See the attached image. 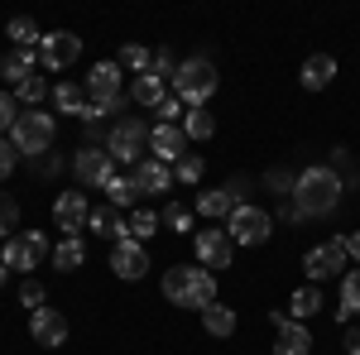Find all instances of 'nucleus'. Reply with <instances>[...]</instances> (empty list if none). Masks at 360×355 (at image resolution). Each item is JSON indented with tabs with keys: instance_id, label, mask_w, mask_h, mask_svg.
<instances>
[{
	"instance_id": "nucleus-1",
	"label": "nucleus",
	"mask_w": 360,
	"mask_h": 355,
	"mask_svg": "<svg viewBox=\"0 0 360 355\" xmlns=\"http://www.w3.org/2000/svg\"><path fill=\"white\" fill-rule=\"evenodd\" d=\"M293 202L303 217H327L341 207V173L336 168H303L298 173V188H293Z\"/></svg>"
},
{
	"instance_id": "nucleus-2",
	"label": "nucleus",
	"mask_w": 360,
	"mask_h": 355,
	"mask_svg": "<svg viewBox=\"0 0 360 355\" xmlns=\"http://www.w3.org/2000/svg\"><path fill=\"white\" fill-rule=\"evenodd\" d=\"M164 298L173 307H212L217 302V278L212 269H193V264H173L164 273Z\"/></svg>"
},
{
	"instance_id": "nucleus-3",
	"label": "nucleus",
	"mask_w": 360,
	"mask_h": 355,
	"mask_svg": "<svg viewBox=\"0 0 360 355\" xmlns=\"http://www.w3.org/2000/svg\"><path fill=\"white\" fill-rule=\"evenodd\" d=\"M212 91H217V67H212L207 58L178 63V72H173V96H178L188 110H202L207 101H212Z\"/></svg>"
},
{
	"instance_id": "nucleus-4",
	"label": "nucleus",
	"mask_w": 360,
	"mask_h": 355,
	"mask_svg": "<svg viewBox=\"0 0 360 355\" xmlns=\"http://www.w3.org/2000/svg\"><path fill=\"white\" fill-rule=\"evenodd\" d=\"M53 135H58V120L49 110H25V115L15 120V130H10V144H15V154L44 159V154L53 149Z\"/></svg>"
},
{
	"instance_id": "nucleus-5",
	"label": "nucleus",
	"mask_w": 360,
	"mask_h": 355,
	"mask_svg": "<svg viewBox=\"0 0 360 355\" xmlns=\"http://www.w3.org/2000/svg\"><path fill=\"white\" fill-rule=\"evenodd\" d=\"M269 231H274V217L269 212H259V207H236L231 221H226V235L236 240V245H264L269 240Z\"/></svg>"
},
{
	"instance_id": "nucleus-6",
	"label": "nucleus",
	"mask_w": 360,
	"mask_h": 355,
	"mask_svg": "<svg viewBox=\"0 0 360 355\" xmlns=\"http://www.w3.org/2000/svg\"><path fill=\"white\" fill-rule=\"evenodd\" d=\"M144 144H149V125H139L135 115H130V120H120L111 135H106V154H111L115 164L135 168L139 159H144Z\"/></svg>"
},
{
	"instance_id": "nucleus-7",
	"label": "nucleus",
	"mask_w": 360,
	"mask_h": 355,
	"mask_svg": "<svg viewBox=\"0 0 360 355\" xmlns=\"http://www.w3.org/2000/svg\"><path fill=\"white\" fill-rule=\"evenodd\" d=\"M49 235L44 231H20L15 240H5V254H0V264L5 269H39L44 259H49Z\"/></svg>"
},
{
	"instance_id": "nucleus-8",
	"label": "nucleus",
	"mask_w": 360,
	"mask_h": 355,
	"mask_svg": "<svg viewBox=\"0 0 360 355\" xmlns=\"http://www.w3.org/2000/svg\"><path fill=\"white\" fill-rule=\"evenodd\" d=\"M39 58H44L49 72H63V67H72V63L82 58V39H77L72 29H53V34L39 39Z\"/></svg>"
},
{
	"instance_id": "nucleus-9",
	"label": "nucleus",
	"mask_w": 360,
	"mask_h": 355,
	"mask_svg": "<svg viewBox=\"0 0 360 355\" xmlns=\"http://www.w3.org/2000/svg\"><path fill=\"white\" fill-rule=\"evenodd\" d=\"M72 173H77L82 188H106V178L115 173V159L106 154V149L86 144V149H77V159H72Z\"/></svg>"
},
{
	"instance_id": "nucleus-10",
	"label": "nucleus",
	"mask_w": 360,
	"mask_h": 355,
	"mask_svg": "<svg viewBox=\"0 0 360 355\" xmlns=\"http://www.w3.org/2000/svg\"><path fill=\"white\" fill-rule=\"evenodd\" d=\"M341 269H346V240H327V245L307 250V259H303V273L312 283H322V278H332Z\"/></svg>"
},
{
	"instance_id": "nucleus-11",
	"label": "nucleus",
	"mask_w": 360,
	"mask_h": 355,
	"mask_svg": "<svg viewBox=\"0 0 360 355\" xmlns=\"http://www.w3.org/2000/svg\"><path fill=\"white\" fill-rule=\"evenodd\" d=\"M130 188H135V197H159V192L173 188V168L159 164V159H139L130 168Z\"/></svg>"
},
{
	"instance_id": "nucleus-12",
	"label": "nucleus",
	"mask_w": 360,
	"mask_h": 355,
	"mask_svg": "<svg viewBox=\"0 0 360 355\" xmlns=\"http://www.w3.org/2000/svg\"><path fill=\"white\" fill-rule=\"evenodd\" d=\"M149 154L159 159V164H178L183 154H188V135H183V125H154L149 130Z\"/></svg>"
},
{
	"instance_id": "nucleus-13",
	"label": "nucleus",
	"mask_w": 360,
	"mask_h": 355,
	"mask_svg": "<svg viewBox=\"0 0 360 355\" xmlns=\"http://www.w3.org/2000/svg\"><path fill=\"white\" fill-rule=\"evenodd\" d=\"M29 336H34L39 346H49V351H58V346L68 341V317H63L58 307H39V312L29 317Z\"/></svg>"
},
{
	"instance_id": "nucleus-14",
	"label": "nucleus",
	"mask_w": 360,
	"mask_h": 355,
	"mask_svg": "<svg viewBox=\"0 0 360 355\" xmlns=\"http://www.w3.org/2000/svg\"><path fill=\"white\" fill-rule=\"evenodd\" d=\"M269 322L278 327V341H274V355H307L312 351V331L283 312H269Z\"/></svg>"
},
{
	"instance_id": "nucleus-15",
	"label": "nucleus",
	"mask_w": 360,
	"mask_h": 355,
	"mask_svg": "<svg viewBox=\"0 0 360 355\" xmlns=\"http://www.w3.org/2000/svg\"><path fill=\"white\" fill-rule=\"evenodd\" d=\"M111 269H115V278H144L149 273V250L139 245V240H115V250H111Z\"/></svg>"
},
{
	"instance_id": "nucleus-16",
	"label": "nucleus",
	"mask_w": 360,
	"mask_h": 355,
	"mask_svg": "<svg viewBox=\"0 0 360 355\" xmlns=\"http://www.w3.org/2000/svg\"><path fill=\"white\" fill-rule=\"evenodd\" d=\"M86 96H91V106H111L120 96V63H96L86 72Z\"/></svg>"
},
{
	"instance_id": "nucleus-17",
	"label": "nucleus",
	"mask_w": 360,
	"mask_h": 355,
	"mask_svg": "<svg viewBox=\"0 0 360 355\" xmlns=\"http://www.w3.org/2000/svg\"><path fill=\"white\" fill-rule=\"evenodd\" d=\"M86 217H91V207H86L82 192H58V202H53V221H58V231L77 235V231H86Z\"/></svg>"
},
{
	"instance_id": "nucleus-18",
	"label": "nucleus",
	"mask_w": 360,
	"mask_h": 355,
	"mask_svg": "<svg viewBox=\"0 0 360 355\" xmlns=\"http://www.w3.org/2000/svg\"><path fill=\"white\" fill-rule=\"evenodd\" d=\"M231 254H236V240H231L226 231H197V259H202L207 269H226Z\"/></svg>"
},
{
	"instance_id": "nucleus-19",
	"label": "nucleus",
	"mask_w": 360,
	"mask_h": 355,
	"mask_svg": "<svg viewBox=\"0 0 360 355\" xmlns=\"http://www.w3.org/2000/svg\"><path fill=\"white\" fill-rule=\"evenodd\" d=\"M240 207V197L231 188H212V192H197V217H207V221H231V212Z\"/></svg>"
},
{
	"instance_id": "nucleus-20",
	"label": "nucleus",
	"mask_w": 360,
	"mask_h": 355,
	"mask_svg": "<svg viewBox=\"0 0 360 355\" xmlns=\"http://www.w3.org/2000/svg\"><path fill=\"white\" fill-rule=\"evenodd\" d=\"M86 231H91V235H115V240H130V231H125V221L115 217V207H91Z\"/></svg>"
},
{
	"instance_id": "nucleus-21",
	"label": "nucleus",
	"mask_w": 360,
	"mask_h": 355,
	"mask_svg": "<svg viewBox=\"0 0 360 355\" xmlns=\"http://www.w3.org/2000/svg\"><path fill=\"white\" fill-rule=\"evenodd\" d=\"M332 77H336V58L332 53H317V58H307V63H303V86H307V91H322Z\"/></svg>"
},
{
	"instance_id": "nucleus-22",
	"label": "nucleus",
	"mask_w": 360,
	"mask_h": 355,
	"mask_svg": "<svg viewBox=\"0 0 360 355\" xmlns=\"http://www.w3.org/2000/svg\"><path fill=\"white\" fill-rule=\"evenodd\" d=\"M130 96H135L139 106H154V110H159V106L168 101V82L149 77V72H139V77H135V86H130Z\"/></svg>"
},
{
	"instance_id": "nucleus-23",
	"label": "nucleus",
	"mask_w": 360,
	"mask_h": 355,
	"mask_svg": "<svg viewBox=\"0 0 360 355\" xmlns=\"http://www.w3.org/2000/svg\"><path fill=\"white\" fill-rule=\"evenodd\" d=\"M317 312H322V288H317V283H307V288H298V293L288 298V317H293V322L317 317Z\"/></svg>"
},
{
	"instance_id": "nucleus-24",
	"label": "nucleus",
	"mask_w": 360,
	"mask_h": 355,
	"mask_svg": "<svg viewBox=\"0 0 360 355\" xmlns=\"http://www.w3.org/2000/svg\"><path fill=\"white\" fill-rule=\"evenodd\" d=\"M53 106L63 110V115H82V110H86V86L58 82V86H53Z\"/></svg>"
},
{
	"instance_id": "nucleus-25",
	"label": "nucleus",
	"mask_w": 360,
	"mask_h": 355,
	"mask_svg": "<svg viewBox=\"0 0 360 355\" xmlns=\"http://www.w3.org/2000/svg\"><path fill=\"white\" fill-rule=\"evenodd\" d=\"M202 327H207V336H231L236 331V312L212 302V307H202Z\"/></svg>"
},
{
	"instance_id": "nucleus-26",
	"label": "nucleus",
	"mask_w": 360,
	"mask_h": 355,
	"mask_svg": "<svg viewBox=\"0 0 360 355\" xmlns=\"http://www.w3.org/2000/svg\"><path fill=\"white\" fill-rule=\"evenodd\" d=\"M360 312V269H351L341 278V307H336V317L346 322V317H356Z\"/></svg>"
},
{
	"instance_id": "nucleus-27",
	"label": "nucleus",
	"mask_w": 360,
	"mask_h": 355,
	"mask_svg": "<svg viewBox=\"0 0 360 355\" xmlns=\"http://www.w3.org/2000/svg\"><path fill=\"white\" fill-rule=\"evenodd\" d=\"M5 34L15 39V49H39V39H44V34L34 29V20H29V15H15V20L5 25Z\"/></svg>"
},
{
	"instance_id": "nucleus-28",
	"label": "nucleus",
	"mask_w": 360,
	"mask_h": 355,
	"mask_svg": "<svg viewBox=\"0 0 360 355\" xmlns=\"http://www.w3.org/2000/svg\"><path fill=\"white\" fill-rule=\"evenodd\" d=\"M86 259V250H82V240H77V235H68V240H63V245H53V269H77V264H82Z\"/></svg>"
},
{
	"instance_id": "nucleus-29",
	"label": "nucleus",
	"mask_w": 360,
	"mask_h": 355,
	"mask_svg": "<svg viewBox=\"0 0 360 355\" xmlns=\"http://www.w3.org/2000/svg\"><path fill=\"white\" fill-rule=\"evenodd\" d=\"M183 135H188V139H212V135H217V120L207 115V106L183 115Z\"/></svg>"
},
{
	"instance_id": "nucleus-30",
	"label": "nucleus",
	"mask_w": 360,
	"mask_h": 355,
	"mask_svg": "<svg viewBox=\"0 0 360 355\" xmlns=\"http://www.w3.org/2000/svg\"><path fill=\"white\" fill-rule=\"evenodd\" d=\"M159 226H164V221H159V212H135V217L125 221V231H130V240H139V245H144L149 235H159Z\"/></svg>"
},
{
	"instance_id": "nucleus-31",
	"label": "nucleus",
	"mask_w": 360,
	"mask_h": 355,
	"mask_svg": "<svg viewBox=\"0 0 360 355\" xmlns=\"http://www.w3.org/2000/svg\"><path fill=\"white\" fill-rule=\"evenodd\" d=\"M15 226H20V207H15L10 192H0V240H15V235H20Z\"/></svg>"
},
{
	"instance_id": "nucleus-32",
	"label": "nucleus",
	"mask_w": 360,
	"mask_h": 355,
	"mask_svg": "<svg viewBox=\"0 0 360 355\" xmlns=\"http://www.w3.org/2000/svg\"><path fill=\"white\" fill-rule=\"evenodd\" d=\"M101 192L111 197V207H115V212L135 202V188H130V178H120V173H111V178H106V188H101Z\"/></svg>"
},
{
	"instance_id": "nucleus-33",
	"label": "nucleus",
	"mask_w": 360,
	"mask_h": 355,
	"mask_svg": "<svg viewBox=\"0 0 360 355\" xmlns=\"http://www.w3.org/2000/svg\"><path fill=\"white\" fill-rule=\"evenodd\" d=\"M15 96H20V101H29V106H39V101H44V96H49V82H44V77H39V72H29L25 82L15 86Z\"/></svg>"
},
{
	"instance_id": "nucleus-34",
	"label": "nucleus",
	"mask_w": 360,
	"mask_h": 355,
	"mask_svg": "<svg viewBox=\"0 0 360 355\" xmlns=\"http://www.w3.org/2000/svg\"><path fill=\"white\" fill-rule=\"evenodd\" d=\"M149 58H154V53H149V49H139V44H125L115 63H120V67H130V72H135V77H139V72L149 67Z\"/></svg>"
},
{
	"instance_id": "nucleus-35",
	"label": "nucleus",
	"mask_w": 360,
	"mask_h": 355,
	"mask_svg": "<svg viewBox=\"0 0 360 355\" xmlns=\"http://www.w3.org/2000/svg\"><path fill=\"white\" fill-rule=\"evenodd\" d=\"M202 178V159L197 154H183L178 164H173V183H197Z\"/></svg>"
},
{
	"instance_id": "nucleus-36",
	"label": "nucleus",
	"mask_w": 360,
	"mask_h": 355,
	"mask_svg": "<svg viewBox=\"0 0 360 355\" xmlns=\"http://www.w3.org/2000/svg\"><path fill=\"white\" fill-rule=\"evenodd\" d=\"M264 183H269L278 197H293V188H298V178H293L288 168H269V173H264Z\"/></svg>"
},
{
	"instance_id": "nucleus-37",
	"label": "nucleus",
	"mask_w": 360,
	"mask_h": 355,
	"mask_svg": "<svg viewBox=\"0 0 360 355\" xmlns=\"http://www.w3.org/2000/svg\"><path fill=\"white\" fill-rule=\"evenodd\" d=\"M149 77H159V82H168L173 72H178V63H173V53H154L149 58V67H144Z\"/></svg>"
},
{
	"instance_id": "nucleus-38",
	"label": "nucleus",
	"mask_w": 360,
	"mask_h": 355,
	"mask_svg": "<svg viewBox=\"0 0 360 355\" xmlns=\"http://www.w3.org/2000/svg\"><path fill=\"white\" fill-rule=\"evenodd\" d=\"M159 221H164L168 231H193V212H188V207H173V202H168V212Z\"/></svg>"
},
{
	"instance_id": "nucleus-39",
	"label": "nucleus",
	"mask_w": 360,
	"mask_h": 355,
	"mask_svg": "<svg viewBox=\"0 0 360 355\" xmlns=\"http://www.w3.org/2000/svg\"><path fill=\"white\" fill-rule=\"evenodd\" d=\"M183 115H188L183 101H178V96H168L164 106H159V125H183Z\"/></svg>"
},
{
	"instance_id": "nucleus-40",
	"label": "nucleus",
	"mask_w": 360,
	"mask_h": 355,
	"mask_svg": "<svg viewBox=\"0 0 360 355\" xmlns=\"http://www.w3.org/2000/svg\"><path fill=\"white\" fill-rule=\"evenodd\" d=\"M20 302H25V307H34V312H39V307H44V283H39V278H29L25 288H20Z\"/></svg>"
},
{
	"instance_id": "nucleus-41",
	"label": "nucleus",
	"mask_w": 360,
	"mask_h": 355,
	"mask_svg": "<svg viewBox=\"0 0 360 355\" xmlns=\"http://www.w3.org/2000/svg\"><path fill=\"white\" fill-rule=\"evenodd\" d=\"M15 120H20V115H15V96H10V91H0V135H5V130H15Z\"/></svg>"
},
{
	"instance_id": "nucleus-42",
	"label": "nucleus",
	"mask_w": 360,
	"mask_h": 355,
	"mask_svg": "<svg viewBox=\"0 0 360 355\" xmlns=\"http://www.w3.org/2000/svg\"><path fill=\"white\" fill-rule=\"evenodd\" d=\"M15 159H20V154H15V144H10V139H0V178H10V173H15Z\"/></svg>"
},
{
	"instance_id": "nucleus-43",
	"label": "nucleus",
	"mask_w": 360,
	"mask_h": 355,
	"mask_svg": "<svg viewBox=\"0 0 360 355\" xmlns=\"http://www.w3.org/2000/svg\"><path fill=\"white\" fill-rule=\"evenodd\" d=\"M346 259H360V231H356V235H346Z\"/></svg>"
},
{
	"instance_id": "nucleus-44",
	"label": "nucleus",
	"mask_w": 360,
	"mask_h": 355,
	"mask_svg": "<svg viewBox=\"0 0 360 355\" xmlns=\"http://www.w3.org/2000/svg\"><path fill=\"white\" fill-rule=\"evenodd\" d=\"M346 355H360V331H346Z\"/></svg>"
},
{
	"instance_id": "nucleus-45",
	"label": "nucleus",
	"mask_w": 360,
	"mask_h": 355,
	"mask_svg": "<svg viewBox=\"0 0 360 355\" xmlns=\"http://www.w3.org/2000/svg\"><path fill=\"white\" fill-rule=\"evenodd\" d=\"M5 278H10V269H5V264H0V288H5Z\"/></svg>"
}]
</instances>
